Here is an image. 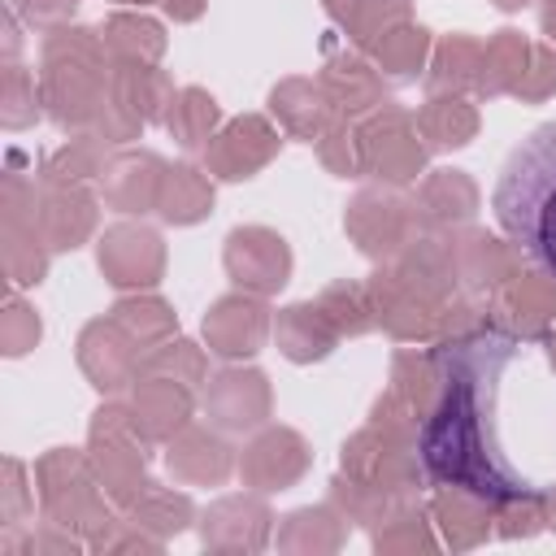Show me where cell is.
Wrapping results in <instances>:
<instances>
[{"label":"cell","instance_id":"obj_2","mask_svg":"<svg viewBox=\"0 0 556 556\" xmlns=\"http://www.w3.org/2000/svg\"><path fill=\"white\" fill-rule=\"evenodd\" d=\"M491 208L526 261L556 278V122L534 126L508 152L491 187Z\"/></svg>","mask_w":556,"mask_h":556},{"label":"cell","instance_id":"obj_1","mask_svg":"<svg viewBox=\"0 0 556 556\" xmlns=\"http://www.w3.org/2000/svg\"><path fill=\"white\" fill-rule=\"evenodd\" d=\"M517 356L521 343L508 330H478L434 348L439 400L417 434L430 482L456 486L482 504L543 495V486L508 460L500 439V382Z\"/></svg>","mask_w":556,"mask_h":556}]
</instances>
